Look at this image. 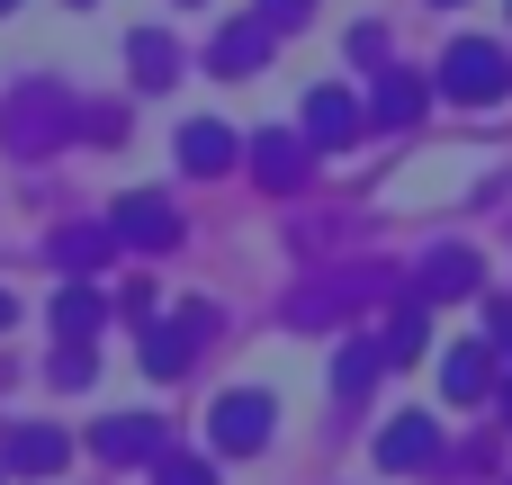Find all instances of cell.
<instances>
[{
    "instance_id": "1",
    "label": "cell",
    "mask_w": 512,
    "mask_h": 485,
    "mask_svg": "<svg viewBox=\"0 0 512 485\" xmlns=\"http://www.w3.org/2000/svg\"><path fill=\"white\" fill-rule=\"evenodd\" d=\"M63 135H72V99H63V90H18V99L0 108V144H9L18 162L54 153Z\"/></svg>"
},
{
    "instance_id": "2",
    "label": "cell",
    "mask_w": 512,
    "mask_h": 485,
    "mask_svg": "<svg viewBox=\"0 0 512 485\" xmlns=\"http://www.w3.org/2000/svg\"><path fill=\"white\" fill-rule=\"evenodd\" d=\"M216 333V306H180V315H153L144 333H135V360L153 369V378H180L189 360H198V342Z\"/></svg>"
},
{
    "instance_id": "3",
    "label": "cell",
    "mask_w": 512,
    "mask_h": 485,
    "mask_svg": "<svg viewBox=\"0 0 512 485\" xmlns=\"http://www.w3.org/2000/svg\"><path fill=\"white\" fill-rule=\"evenodd\" d=\"M270 432H279V405H270L261 387H234V396H216V414H207V450H216V459H252Z\"/></svg>"
},
{
    "instance_id": "4",
    "label": "cell",
    "mask_w": 512,
    "mask_h": 485,
    "mask_svg": "<svg viewBox=\"0 0 512 485\" xmlns=\"http://www.w3.org/2000/svg\"><path fill=\"white\" fill-rule=\"evenodd\" d=\"M504 90H512L504 45H486V36H459V45H450V63H441V99H504Z\"/></svg>"
},
{
    "instance_id": "5",
    "label": "cell",
    "mask_w": 512,
    "mask_h": 485,
    "mask_svg": "<svg viewBox=\"0 0 512 485\" xmlns=\"http://www.w3.org/2000/svg\"><path fill=\"white\" fill-rule=\"evenodd\" d=\"M108 225H117V243H135V252H171V243H180V207H171V198H144V189L117 198Z\"/></svg>"
},
{
    "instance_id": "6",
    "label": "cell",
    "mask_w": 512,
    "mask_h": 485,
    "mask_svg": "<svg viewBox=\"0 0 512 485\" xmlns=\"http://www.w3.org/2000/svg\"><path fill=\"white\" fill-rule=\"evenodd\" d=\"M477 252L468 243H441V252H423V270H414V288H423V306H450V297H477Z\"/></svg>"
},
{
    "instance_id": "7",
    "label": "cell",
    "mask_w": 512,
    "mask_h": 485,
    "mask_svg": "<svg viewBox=\"0 0 512 485\" xmlns=\"http://www.w3.org/2000/svg\"><path fill=\"white\" fill-rule=\"evenodd\" d=\"M90 450L117 459V468H153V459H162V423H153V414H108V423L90 432Z\"/></svg>"
},
{
    "instance_id": "8",
    "label": "cell",
    "mask_w": 512,
    "mask_h": 485,
    "mask_svg": "<svg viewBox=\"0 0 512 485\" xmlns=\"http://www.w3.org/2000/svg\"><path fill=\"white\" fill-rule=\"evenodd\" d=\"M378 459L414 477V468H432V459H450V441H441V423H432V414H396V423L378 432Z\"/></svg>"
},
{
    "instance_id": "9",
    "label": "cell",
    "mask_w": 512,
    "mask_h": 485,
    "mask_svg": "<svg viewBox=\"0 0 512 485\" xmlns=\"http://www.w3.org/2000/svg\"><path fill=\"white\" fill-rule=\"evenodd\" d=\"M252 171H261L270 189H306V171H315V144L270 126V135H252Z\"/></svg>"
},
{
    "instance_id": "10",
    "label": "cell",
    "mask_w": 512,
    "mask_h": 485,
    "mask_svg": "<svg viewBox=\"0 0 512 485\" xmlns=\"http://www.w3.org/2000/svg\"><path fill=\"white\" fill-rule=\"evenodd\" d=\"M261 54H270V18H234L207 45V72H261Z\"/></svg>"
},
{
    "instance_id": "11",
    "label": "cell",
    "mask_w": 512,
    "mask_h": 485,
    "mask_svg": "<svg viewBox=\"0 0 512 485\" xmlns=\"http://www.w3.org/2000/svg\"><path fill=\"white\" fill-rule=\"evenodd\" d=\"M360 135V99L351 90H306V144H351Z\"/></svg>"
},
{
    "instance_id": "12",
    "label": "cell",
    "mask_w": 512,
    "mask_h": 485,
    "mask_svg": "<svg viewBox=\"0 0 512 485\" xmlns=\"http://www.w3.org/2000/svg\"><path fill=\"white\" fill-rule=\"evenodd\" d=\"M0 459H9L18 477H54V468L72 459V441H63V432H45V423H27V432H9V441H0Z\"/></svg>"
},
{
    "instance_id": "13",
    "label": "cell",
    "mask_w": 512,
    "mask_h": 485,
    "mask_svg": "<svg viewBox=\"0 0 512 485\" xmlns=\"http://www.w3.org/2000/svg\"><path fill=\"white\" fill-rule=\"evenodd\" d=\"M180 162H189L198 180H216V171H234V162H243V144H234L225 126H207V117H198V126H180Z\"/></svg>"
},
{
    "instance_id": "14",
    "label": "cell",
    "mask_w": 512,
    "mask_h": 485,
    "mask_svg": "<svg viewBox=\"0 0 512 485\" xmlns=\"http://www.w3.org/2000/svg\"><path fill=\"white\" fill-rule=\"evenodd\" d=\"M441 396H450V405H486V396H495V378H486V351H477V342H459V351L441 360Z\"/></svg>"
},
{
    "instance_id": "15",
    "label": "cell",
    "mask_w": 512,
    "mask_h": 485,
    "mask_svg": "<svg viewBox=\"0 0 512 485\" xmlns=\"http://www.w3.org/2000/svg\"><path fill=\"white\" fill-rule=\"evenodd\" d=\"M45 252H54L63 270H99V261L117 252V225H63V234H54Z\"/></svg>"
},
{
    "instance_id": "16",
    "label": "cell",
    "mask_w": 512,
    "mask_h": 485,
    "mask_svg": "<svg viewBox=\"0 0 512 485\" xmlns=\"http://www.w3.org/2000/svg\"><path fill=\"white\" fill-rule=\"evenodd\" d=\"M99 324H108V297H99V288H72V279H63V297H54V333H63V342H90Z\"/></svg>"
},
{
    "instance_id": "17",
    "label": "cell",
    "mask_w": 512,
    "mask_h": 485,
    "mask_svg": "<svg viewBox=\"0 0 512 485\" xmlns=\"http://www.w3.org/2000/svg\"><path fill=\"white\" fill-rule=\"evenodd\" d=\"M378 369H387V342H342L333 387H342V396H369V387H378Z\"/></svg>"
},
{
    "instance_id": "18",
    "label": "cell",
    "mask_w": 512,
    "mask_h": 485,
    "mask_svg": "<svg viewBox=\"0 0 512 485\" xmlns=\"http://www.w3.org/2000/svg\"><path fill=\"white\" fill-rule=\"evenodd\" d=\"M126 63H135V81H144V90H171V72H180L171 36H135V45H126Z\"/></svg>"
},
{
    "instance_id": "19",
    "label": "cell",
    "mask_w": 512,
    "mask_h": 485,
    "mask_svg": "<svg viewBox=\"0 0 512 485\" xmlns=\"http://www.w3.org/2000/svg\"><path fill=\"white\" fill-rule=\"evenodd\" d=\"M414 108H423V81H414V72H387V81H378V99H369V117H378V126H405Z\"/></svg>"
},
{
    "instance_id": "20",
    "label": "cell",
    "mask_w": 512,
    "mask_h": 485,
    "mask_svg": "<svg viewBox=\"0 0 512 485\" xmlns=\"http://www.w3.org/2000/svg\"><path fill=\"white\" fill-rule=\"evenodd\" d=\"M423 315H432L423 297H414V306H396V324H387V360H423V333H432Z\"/></svg>"
},
{
    "instance_id": "21",
    "label": "cell",
    "mask_w": 512,
    "mask_h": 485,
    "mask_svg": "<svg viewBox=\"0 0 512 485\" xmlns=\"http://www.w3.org/2000/svg\"><path fill=\"white\" fill-rule=\"evenodd\" d=\"M153 485H216V459H153Z\"/></svg>"
},
{
    "instance_id": "22",
    "label": "cell",
    "mask_w": 512,
    "mask_h": 485,
    "mask_svg": "<svg viewBox=\"0 0 512 485\" xmlns=\"http://www.w3.org/2000/svg\"><path fill=\"white\" fill-rule=\"evenodd\" d=\"M54 378H63V387H90V342H63V351H54Z\"/></svg>"
},
{
    "instance_id": "23",
    "label": "cell",
    "mask_w": 512,
    "mask_h": 485,
    "mask_svg": "<svg viewBox=\"0 0 512 485\" xmlns=\"http://www.w3.org/2000/svg\"><path fill=\"white\" fill-rule=\"evenodd\" d=\"M153 306H162V297H153V279H135V288H126V306H117V315H135V333H144V324H153Z\"/></svg>"
},
{
    "instance_id": "24",
    "label": "cell",
    "mask_w": 512,
    "mask_h": 485,
    "mask_svg": "<svg viewBox=\"0 0 512 485\" xmlns=\"http://www.w3.org/2000/svg\"><path fill=\"white\" fill-rule=\"evenodd\" d=\"M351 63H387V36L378 27H351Z\"/></svg>"
},
{
    "instance_id": "25",
    "label": "cell",
    "mask_w": 512,
    "mask_h": 485,
    "mask_svg": "<svg viewBox=\"0 0 512 485\" xmlns=\"http://www.w3.org/2000/svg\"><path fill=\"white\" fill-rule=\"evenodd\" d=\"M486 324H495V351H504V360H512V297H504V306H495V315H486Z\"/></svg>"
},
{
    "instance_id": "26",
    "label": "cell",
    "mask_w": 512,
    "mask_h": 485,
    "mask_svg": "<svg viewBox=\"0 0 512 485\" xmlns=\"http://www.w3.org/2000/svg\"><path fill=\"white\" fill-rule=\"evenodd\" d=\"M9 324H18V297H9V288H0V333H9Z\"/></svg>"
},
{
    "instance_id": "27",
    "label": "cell",
    "mask_w": 512,
    "mask_h": 485,
    "mask_svg": "<svg viewBox=\"0 0 512 485\" xmlns=\"http://www.w3.org/2000/svg\"><path fill=\"white\" fill-rule=\"evenodd\" d=\"M504 432H512V378H504Z\"/></svg>"
},
{
    "instance_id": "28",
    "label": "cell",
    "mask_w": 512,
    "mask_h": 485,
    "mask_svg": "<svg viewBox=\"0 0 512 485\" xmlns=\"http://www.w3.org/2000/svg\"><path fill=\"white\" fill-rule=\"evenodd\" d=\"M270 9H288V18H297V9H306V0H270Z\"/></svg>"
},
{
    "instance_id": "29",
    "label": "cell",
    "mask_w": 512,
    "mask_h": 485,
    "mask_svg": "<svg viewBox=\"0 0 512 485\" xmlns=\"http://www.w3.org/2000/svg\"><path fill=\"white\" fill-rule=\"evenodd\" d=\"M0 9H18V0H0Z\"/></svg>"
},
{
    "instance_id": "30",
    "label": "cell",
    "mask_w": 512,
    "mask_h": 485,
    "mask_svg": "<svg viewBox=\"0 0 512 485\" xmlns=\"http://www.w3.org/2000/svg\"><path fill=\"white\" fill-rule=\"evenodd\" d=\"M0 468H9V459H0Z\"/></svg>"
}]
</instances>
